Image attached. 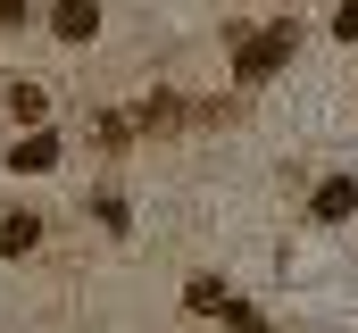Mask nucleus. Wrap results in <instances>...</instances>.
<instances>
[{"label":"nucleus","mask_w":358,"mask_h":333,"mask_svg":"<svg viewBox=\"0 0 358 333\" xmlns=\"http://www.w3.org/2000/svg\"><path fill=\"white\" fill-rule=\"evenodd\" d=\"M92 25H100V17H92V8H59V42H84Z\"/></svg>","instance_id":"obj_2"},{"label":"nucleus","mask_w":358,"mask_h":333,"mask_svg":"<svg viewBox=\"0 0 358 333\" xmlns=\"http://www.w3.org/2000/svg\"><path fill=\"white\" fill-rule=\"evenodd\" d=\"M192 309L217 317V309H234V292H225V283H192ZM234 317H242V309H234Z\"/></svg>","instance_id":"obj_1"}]
</instances>
